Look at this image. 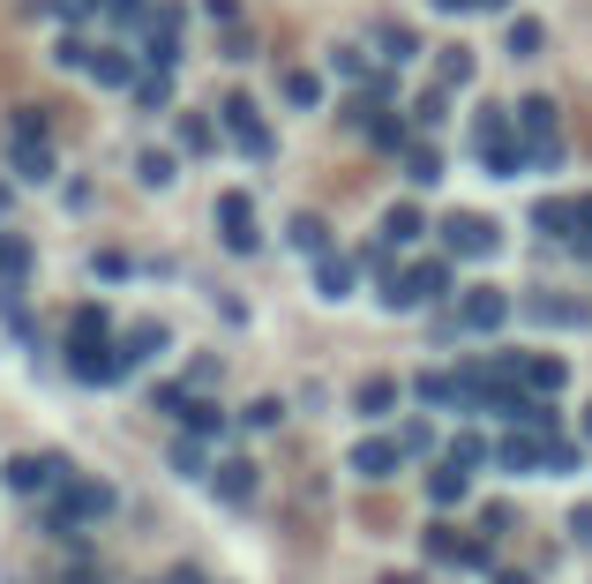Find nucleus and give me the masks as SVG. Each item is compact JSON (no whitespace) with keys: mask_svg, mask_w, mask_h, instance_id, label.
<instances>
[{"mask_svg":"<svg viewBox=\"0 0 592 584\" xmlns=\"http://www.w3.org/2000/svg\"><path fill=\"white\" fill-rule=\"evenodd\" d=\"M443 113H450V90H443V83H427L421 98H413V121H421V127H443Z\"/></svg>","mask_w":592,"mask_h":584,"instance_id":"obj_38","label":"nucleus"},{"mask_svg":"<svg viewBox=\"0 0 592 584\" xmlns=\"http://www.w3.org/2000/svg\"><path fill=\"white\" fill-rule=\"evenodd\" d=\"M427 562H458V570H488V547L458 540L450 525H427Z\"/></svg>","mask_w":592,"mask_h":584,"instance_id":"obj_14","label":"nucleus"},{"mask_svg":"<svg viewBox=\"0 0 592 584\" xmlns=\"http://www.w3.org/2000/svg\"><path fill=\"white\" fill-rule=\"evenodd\" d=\"M90 76H98L105 90H127L143 68H135V53H121V45H98V53H90Z\"/></svg>","mask_w":592,"mask_h":584,"instance_id":"obj_17","label":"nucleus"},{"mask_svg":"<svg viewBox=\"0 0 592 584\" xmlns=\"http://www.w3.org/2000/svg\"><path fill=\"white\" fill-rule=\"evenodd\" d=\"M450 464H466V472H480V464H495V442L480 435V427H466V435H450V450H443Z\"/></svg>","mask_w":592,"mask_h":584,"instance_id":"obj_28","label":"nucleus"},{"mask_svg":"<svg viewBox=\"0 0 592 584\" xmlns=\"http://www.w3.org/2000/svg\"><path fill=\"white\" fill-rule=\"evenodd\" d=\"M525 323H540V330H585L592 307L585 300H562V292H533L525 300Z\"/></svg>","mask_w":592,"mask_h":584,"instance_id":"obj_11","label":"nucleus"},{"mask_svg":"<svg viewBox=\"0 0 592 584\" xmlns=\"http://www.w3.org/2000/svg\"><path fill=\"white\" fill-rule=\"evenodd\" d=\"M405 180H413V188H435V180H443V150H435V143H413V150H405Z\"/></svg>","mask_w":592,"mask_h":584,"instance_id":"obj_31","label":"nucleus"},{"mask_svg":"<svg viewBox=\"0 0 592 584\" xmlns=\"http://www.w3.org/2000/svg\"><path fill=\"white\" fill-rule=\"evenodd\" d=\"M398 450H405V458H435V419H413V427H398Z\"/></svg>","mask_w":592,"mask_h":584,"instance_id":"obj_40","label":"nucleus"},{"mask_svg":"<svg viewBox=\"0 0 592 584\" xmlns=\"http://www.w3.org/2000/svg\"><path fill=\"white\" fill-rule=\"evenodd\" d=\"M510 323V300L495 285H472L466 300H458V330H480V337H495Z\"/></svg>","mask_w":592,"mask_h":584,"instance_id":"obj_9","label":"nucleus"},{"mask_svg":"<svg viewBox=\"0 0 592 584\" xmlns=\"http://www.w3.org/2000/svg\"><path fill=\"white\" fill-rule=\"evenodd\" d=\"M150 405L180 419V405H188V382H158V390H150Z\"/></svg>","mask_w":592,"mask_h":584,"instance_id":"obj_49","label":"nucleus"},{"mask_svg":"<svg viewBox=\"0 0 592 584\" xmlns=\"http://www.w3.org/2000/svg\"><path fill=\"white\" fill-rule=\"evenodd\" d=\"M105 8H113L121 23H135V15H143V0H105Z\"/></svg>","mask_w":592,"mask_h":584,"instance_id":"obj_56","label":"nucleus"},{"mask_svg":"<svg viewBox=\"0 0 592 584\" xmlns=\"http://www.w3.org/2000/svg\"><path fill=\"white\" fill-rule=\"evenodd\" d=\"M217 240H225V255H255V248H263L248 195H217Z\"/></svg>","mask_w":592,"mask_h":584,"instance_id":"obj_7","label":"nucleus"},{"mask_svg":"<svg viewBox=\"0 0 592 584\" xmlns=\"http://www.w3.org/2000/svg\"><path fill=\"white\" fill-rule=\"evenodd\" d=\"M413 397H421L427 413H472V397H466V382H458V368L443 375V368H421L413 375Z\"/></svg>","mask_w":592,"mask_h":584,"instance_id":"obj_8","label":"nucleus"},{"mask_svg":"<svg viewBox=\"0 0 592 584\" xmlns=\"http://www.w3.org/2000/svg\"><path fill=\"white\" fill-rule=\"evenodd\" d=\"M421 233H427V210H421V203H398V210H382V240H390V248H413Z\"/></svg>","mask_w":592,"mask_h":584,"instance_id":"obj_19","label":"nucleus"},{"mask_svg":"<svg viewBox=\"0 0 592 584\" xmlns=\"http://www.w3.org/2000/svg\"><path fill=\"white\" fill-rule=\"evenodd\" d=\"M495 584H533V577H525V570H495Z\"/></svg>","mask_w":592,"mask_h":584,"instance_id":"obj_60","label":"nucleus"},{"mask_svg":"<svg viewBox=\"0 0 592 584\" xmlns=\"http://www.w3.org/2000/svg\"><path fill=\"white\" fill-rule=\"evenodd\" d=\"M180 427H188V435H203V442H211L217 427H225V413H217L211 397H188V405H180Z\"/></svg>","mask_w":592,"mask_h":584,"instance_id":"obj_35","label":"nucleus"},{"mask_svg":"<svg viewBox=\"0 0 592 584\" xmlns=\"http://www.w3.org/2000/svg\"><path fill=\"white\" fill-rule=\"evenodd\" d=\"M31 262H38V255H31L23 233H0V285H23V278H31Z\"/></svg>","mask_w":592,"mask_h":584,"instance_id":"obj_26","label":"nucleus"},{"mask_svg":"<svg viewBox=\"0 0 592 584\" xmlns=\"http://www.w3.org/2000/svg\"><path fill=\"white\" fill-rule=\"evenodd\" d=\"M376 45H382V60H390V68H398V60H413V53H421V38H413V31H405V23H376Z\"/></svg>","mask_w":592,"mask_h":584,"instance_id":"obj_33","label":"nucleus"},{"mask_svg":"<svg viewBox=\"0 0 592 584\" xmlns=\"http://www.w3.org/2000/svg\"><path fill=\"white\" fill-rule=\"evenodd\" d=\"M121 495L105 487V480H60V495H53V532H68V525H98V517H113Z\"/></svg>","mask_w":592,"mask_h":584,"instance_id":"obj_2","label":"nucleus"},{"mask_svg":"<svg viewBox=\"0 0 592 584\" xmlns=\"http://www.w3.org/2000/svg\"><path fill=\"white\" fill-rule=\"evenodd\" d=\"M353 121L368 127L376 150H405V121H398V113H368V105H353Z\"/></svg>","mask_w":592,"mask_h":584,"instance_id":"obj_24","label":"nucleus"},{"mask_svg":"<svg viewBox=\"0 0 592 584\" xmlns=\"http://www.w3.org/2000/svg\"><path fill=\"white\" fill-rule=\"evenodd\" d=\"M8 143H45V113L38 105H23V113L8 121Z\"/></svg>","mask_w":592,"mask_h":584,"instance_id":"obj_43","label":"nucleus"},{"mask_svg":"<svg viewBox=\"0 0 592 584\" xmlns=\"http://www.w3.org/2000/svg\"><path fill=\"white\" fill-rule=\"evenodd\" d=\"M211 487H217V502H225V509H248L255 502V464L248 458H225L211 472Z\"/></svg>","mask_w":592,"mask_h":584,"instance_id":"obj_15","label":"nucleus"},{"mask_svg":"<svg viewBox=\"0 0 592 584\" xmlns=\"http://www.w3.org/2000/svg\"><path fill=\"white\" fill-rule=\"evenodd\" d=\"M90 53H98V45H83V38H60V45H53V60H60V68H90Z\"/></svg>","mask_w":592,"mask_h":584,"instance_id":"obj_50","label":"nucleus"},{"mask_svg":"<svg viewBox=\"0 0 592 584\" xmlns=\"http://www.w3.org/2000/svg\"><path fill=\"white\" fill-rule=\"evenodd\" d=\"M8 203H15V188H8V180H0V217H8Z\"/></svg>","mask_w":592,"mask_h":584,"instance_id":"obj_61","label":"nucleus"},{"mask_svg":"<svg viewBox=\"0 0 592 584\" xmlns=\"http://www.w3.org/2000/svg\"><path fill=\"white\" fill-rule=\"evenodd\" d=\"M286 240H293L300 255H331V225H323V217H308V210H300L293 225H286Z\"/></svg>","mask_w":592,"mask_h":584,"instance_id":"obj_29","label":"nucleus"},{"mask_svg":"<svg viewBox=\"0 0 592 584\" xmlns=\"http://www.w3.org/2000/svg\"><path fill=\"white\" fill-rule=\"evenodd\" d=\"M495 464H503V472H540V435L510 427L503 442H495Z\"/></svg>","mask_w":592,"mask_h":584,"instance_id":"obj_18","label":"nucleus"},{"mask_svg":"<svg viewBox=\"0 0 592 584\" xmlns=\"http://www.w3.org/2000/svg\"><path fill=\"white\" fill-rule=\"evenodd\" d=\"M135 105H143V113H158V105H166V76H158V68H150V76H135Z\"/></svg>","mask_w":592,"mask_h":584,"instance_id":"obj_45","label":"nucleus"},{"mask_svg":"<svg viewBox=\"0 0 592 584\" xmlns=\"http://www.w3.org/2000/svg\"><path fill=\"white\" fill-rule=\"evenodd\" d=\"M517 127H525V143H540V135H562V127H555V98H525V105H517Z\"/></svg>","mask_w":592,"mask_h":584,"instance_id":"obj_30","label":"nucleus"},{"mask_svg":"<svg viewBox=\"0 0 592 584\" xmlns=\"http://www.w3.org/2000/svg\"><path fill=\"white\" fill-rule=\"evenodd\" d=\"M60 584H98V570H68V577H60Z\"/></svg>","mask_w":592,"mask_h":584,"instance_id":"obj_59","label":"nucleus"},{"mask_svg":"<svg viewBox=\"0 0 592 584\" xmlns=\"http://www.w3.org/2000/svg\"><path fill=\"white\" fill-rule=\"evenodd\" d=\"M585 442H592V413H585Z\"/></svg>","mask_w":592,"mask_h":584,"instance_id":"obj_63","label":"nucleus"},{"mask_svg":"<svg viewBox=\"0 0 592 584\" xmlns=\"http://www.w3.org/2000/svg\"><path fill=\"white\" fill-rule=\"evenodd\" d=\"M286 105L315 113V105H323V76H315V68H293V76H286Z\"/></svg>","mask_w":592,"mask_h":584,"instance_id":"obj_34","label":"nucleus"},{"mask_svg":"<svg viewBox=\"0 0 592 584\" xmlns=\"http://www.w3.org/2000/svg\"><path fill=\"white\" fill-rule=\"evenodd\" d=\"M435 240H443V255H495L503 248V233H495V225H488V217H472V210H450V217H443V225H435Z\"/></svg>","mask_w":592,"mask_h":584,"instance_id":"obj_4","label":"nucleus"},{"mask_svg":"<svg viewBox=\"0 0 592 584\" xmlns=\"http://www.w3.org/2000/svg\"><path fill=\"white\" fill-rule=\"evenodd\" d=\"M578 255H592V195H578V240H570Z\"/></svg>","mask_w":592,"mask_h":584,"instance_id":"obj_53","label":"nucleus"},{"mask_svg":"<svg viewBox=\"0 0 592 584\" xmlns=\"http://www.w3.org/2000/svg\"><path fill=\"white\" fill-rule=\"evenodd\" d=\"M217 121H225V135H233L248 158H278V135L263 127V113H255L248 98H225V105H217Z\"/></svg>","mask_w":592,"mask_h":584,"instance_id":"obj_6","label":"nucleus"},{"mask_svg":"<svg viewBox=\"0 0 592 584\" xmlns=\"http://www.w3.org/2000/svg\"><path fill=\"white\" fill-rule=\"evenodd\" d=\"M166 464L180 472V480H211V472H217V464H211V442H203V435H180Z\"/></svg>","mask_w":592,"mask_h":584,"instance_id":"obj_20","label":"nucleus"},{"mask_svg":"<svg viewBox=\"0 0 592 584\" xmlns=\"http://www.w3.org/2000/svg\"><path fill=\"white\" fill-rule=\"evenodd\" d=\"M331 68H338L345 83H368V60H360V53H353V45H338V53H331Z\"/></svg>","mask_w":592,"mask_h":584,"instance_id":"obj_48","label":"nucleus"},{"mask_svg":"<svg viewBox=\"0 0 592 584\" xmlns=\"http://www.w3.org/2000/svg\"><path fill=\"white\" fill-rule=\"evenodd\" d=\"M360 270H376V278H390V240H368V248H360Z\"/></svg>","mask_w":592,"mask_h":584,"instance_id":"obj_52","label":"nucleus"},{"mask_svg":"<svg viewBox=\"0 0 592 584\" xmlns=\"http://www.w3.org/2000/svg\"><path fill=\"white\" fill-rule=\"evenodd\" d=\"M472 8H510V0H472Z\"/></svg>","mask_w":592,"mask_h":584,"instance_id":"obj_62","label":"nucleus"},{"mask_svg":"<svg viewBox=\"0 0 592 584\" xmlns=\"http://www.w3.org/2000/svg\"><path fill=\"white\" fill-rule=\"evenodd\" d=\"M570 540L592 547V502H578V509H570Z\"/></svg>","mask_w":592,"mask_h":584,"instance_id":"obj_54","label":"nucleus"},{"mask_svg":"<svg viewBox=\"0 0 592 584\" xmlns=\"http://www.w3.org/2000/svg\"><path fill=\"white\" fill-rule=\"evenodd\" d=\"M90 270H98L105 285H121V278H135V262H127L121 248H98V255H90Z\"/></svg>","mask_w":592,"mask_h":584,"instance_id":"obj_42","label":"nucleus"},{"mask_svg":"<svg viewBox=\"0 0 592 584\" xmlns=\"http://www.w3.org/2000/svg\"><path fill=\"white\" fill-rule=\"evenodd\" d=\"M353 278H360V255H315V292L323 300H353Z\"/></svg>","mask_w":592,"mask_h":584,"instance_id":"obj_16","label":"nucleus"},{"mask_svg":"<svg viewBox=\"0 0 592 584\" xmlns=\"http://www.w3.org/2000/svg\"><path fill=\"white\" fill-rule=\"evenodd\" d=\"M540 464H548V472H578V442H562V435H540Z\"/></svg>","mask_w":592,"mask_h":584,"instance_id":"obj_39","label":"nucleus"},{"mask_svg":"<svg viewBox=\"0 0 592 584\" xmlns=\"http://www.w3.org/2000/svg\"><path fill=\"white\" fill-rule=\"evenodd\" d=\"M113 345H121L127 375H135V368H150V360H158V352H166V345H172V330H166V323H127V330L113 337Z\"/></svg>","mask_w":592,"mask_h":584,"instance_id":"obj_12","label":"nucleus"},{"mask_svg":"<svg viewBox=\"0 0 592 584\" xmlns=\"http://www.w3.org/2000/svg\"><path fill=\"white\" fill-rule=\"evenodd\" d=\"M105 330H113L105 307H76V315H68V337H105Z\"/></svg>","mask_w":592,"mask_h":584,"instance_id":"obj_46","label":"nucleus"},{"mask_svg":"<svg viewBox=\"0 0 592 584\" xmlns=\"http://www.w3.org/2000/svg\"><path fill=\"white\" fill-rule=\"evenodd\" d=\"M203 8H211L217 23H241V0H203Z\"/></svg>","mask_w":592,"mask_h":584,"instance_id":"obj_55","label":"nucleus"},{"mask_svg":"<svg viewBox=\"0 0 592 584\" xmlns=\"http://www.w3.org/2000/svg\"><path fill=\"white\" fill-rule=\"evenodd\" d=\"M390 405H398V382H390V375H368L360 390H353V413H360V419H382Z\"/></svg>","mask_w":592,"mask_h":584,"instance_id":"obj_27","label":"nucleus"},{"mask_svg":"<svg viewBox=\"0 0 592 584\" xmlns=\"http://www.w3.org/2000/svg\"><path fill=\"white\" fill-rule=\"evenodd\" d=\"M510 60H533V53H540V45H548V31H540V23H533V15H517V23H510Z\"/></svg>","mask_w":592,"mask_h":584,"instance_id":"obj_37","label":"nucleus"},{"mask_svg":"<svg viewBox=\"0 0 592 584\" xmlns=\"http://www.w3.org/2000/svg\"><path fill=\"white\" fill-rule=\"evenodd\" d=\"M38 8H53V15H68V23H83V15H98L105 0H38Z\"/></svg>","mask_w":592,"mask_h":584,"instance_id":"obj_51","label":"nucleus"},{"mask_svg":"<svg viewBox=\"0 0 592 584\" xmlns=\"http://www.w3.org/2000/svg\"><path fill=\"white\" fill-rule=\"evenodd\" d=\"M472 525H480V532H488V540H503L510 525H517V509H510V502H488V509H480V517H472Z\"/></svg>","mask_w":592,"mask_h":584,"instance_id":"obj_44","label":"nucleus"},{"mask_svg":"<svg viewBox=\"0 0 592 584\" xmlns=\"http://www.w3.org/2000/svg\"><path fill=\"white\" fill-rule=\"evenodd\" d=\"M68 375L113 390V382H127V360H121V345H113V337H68Z\"/></svg>","mask_w":592,"mask_h":584,"instance_id":"obj_3","label":"nucleus"},{"mask_svg":"<svg viewBox=\"0 0 592 584\" xmlns=\"http://www.w3.org/2000/svg\"><path fill=\"white\" fill-rule=\"evenodd\" d=\"M60 480H68V458H45V450L0 458V487H8V495H45V487H60Z\"/></svg>","mask_w":592,"mask_h":584,"instance_id":"obj_5","label":"nucleus"},{"mask_svg":"<svg viewBox=\"0 0 592 584\" xmlns=\"http://www.w3.org/2000/svg\"><path fill=\"white\" fill-rule=\"evenodd\" d=\"M278 419H286V405H278V397H255L248 413H241V427H255V435H263V427H278Z\"/></svg>","mask_w":592,"mask_h":584,"instance_id":"obj_47","label":"nucleus"},{"mask_svg":"<svg viewBox=\"0 0 592 584\" xmlns=\"http://www.w3.org/2000/svg\"><path fill=\"white\" fill-rule=\"evenodd\" d=\"M143 60H150L158 76L180 68V8H158V15H150V31H143Z\"/></svg>","mask_w":592,"mask_h":584,"instance_id":"obj_10","label":"nucleus"},{"mask_svg":"<svg viewBox=\"0 0 592 584\" xmlns=\"http://www.w3.org/2000/svg\"><path fill=\"white\" fill-rule=\"evenodd\" d=\"M166 584H211V577H203V570H172Z\"/></svg>","mask_w":592,"mask_h":584,"instance_id":"obj_57","label":"nucleus"},{"mask_svg":"<svg viewBox=\"0 0 592 584\" xmlns=\"http://www.w3.org/2000/svg\"><path fill=\"white\" fill-rule=\"evenodd\" d=\"M427 8H443V15H466L472 0H427Z\"/></svg>","mask_w":592,"mask_h":584,"instance_id":"obj_58","label":"nucleus"},{"mask_svg":"<svg viewBox=\"0 0 592 584\" xmlns=\"http://www.w3.org/2000/svg\"><path fill=\"white\" fill-rule=\"evenodd\" d=\"M435 83H443V90L472 83V53H466V45H443V53H435Z\"/></svg>","mask_w":592,"mask_h":584,"instance_id":"obj_32","label":"nucleus"},{"mask_svg":"<svg viewBox=\"0 0 592 584\" xmlns=\"http://www.w3.org/2000/svg\"><path fill=\"white\" fill-rule=\"evenodd\" d=\"M525 390H540V397H555V390H562V382H570V368H562V360H555V352H525Z\"/></svg>","mask_w":592,"mask_h":584,"instance_id":"obj_22","label":"nucleus"},{"mask_svg":"<svg viewBox=\"0 0 592 584\" xmlns=\"http://www.w3.org/2000/svg\"><path fill=\"white\" fill-rule=\"evenodd\" d=\"M533 233L540 240H578V203H533Z\"/></svg>","mask_w":592,"mask_h":584,"instance_id":"obj_21","label":"nucleus"},{"mask_svg":"<svg viewBox=\"0 0 592 584\" xmlns=\"http://www.w3.org/2000/svg\"><path fill=\"white\" fill-rule=\"evenodd\" d=\"M8 172L15 180H53V150L45 143H8Z\"/></svg>","mask_w":592,"mask_h":584,"instance_id":"obj_25","label":"nucleus"},{"mask_svg":"<svg viewBox=\"0 0 592 584\" xmlns=\"http://www.w3.org/2000/svg\"><path fill=\"white\" fill-rule=\"evenodd\" d=\"M172 150H135V180H143V188H172Z\"/></svg>","mask_w":592,"mask_h":584,"instance_id":"obj_36","label":"nucleus"},{"mask_svg":"<svg viewBox=\"0 0 592 584\" xmlns=\"http://www.w3.org/2000/svg\"><path fill=\"white\" fill-rule=\"evenodd\" d=\"M353 472H360V480H390V472H398V464H405V450H398V442H382V435H360V442H353Z\"/></svg>","mask_w":592,"mask_h":584,"instance_id":"obj_13","label":"nucleus"},{"mask_svg":"<svg viewBox=\"0 0 592 584\" xmlns=\"http://www.w3.org/2000/svg\"><path fill=\"white\" fill-rule=\"evenodd\" d=\"M466 480H472V472H466V464H450V458L427 464V502H443V509H450V502H466Z\"/></svg>","mask_w":592,"mask_h":584,"instance_id":"obj_23","label":"nucleus"},{"mask_svg":"<svg viewBox=\"0 0 592 584\" xmlns=\"http://www.w3.org/2000/svg\"><path fill=\"white\" fill-rule=\"evenodd\" d=\"M180 150H196V158H203V150H217V127L196 121V113H180Z\"/></svg>","mask_w":592,"mask_h":584,"instance_id":"obj_41","label":"nucleus"},{"mask_svg":"<svg viewBox=\"0 0 592 584\" xmlns=\"http://www.w3.org/2000/svg\"><path fill=\"white\" fill-rule=\"evenodd\" d=\"M427 300H450V255H427L413 270H390V278H382V307H390V315H413Z\"/></svg>","mask_w":592,"mask_h":584,"instance_id":"obj_1","label":"nucleus"}]
</instances>
